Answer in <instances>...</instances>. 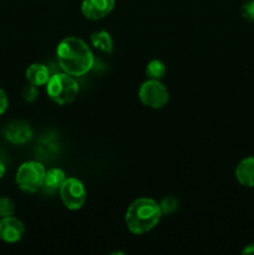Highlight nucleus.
<instances>
[{
  "label": "nucleus",
  "instance_id": "8",
  "mask_svg": "<svg viewBox=\"0 0 254 255\" xmlns=\"http://www.w3.org/2000/svg\"><path fill=\"white\" fill-rule=\"evenodd\" d=\"M4 136L10 143L25 144L32 138V128L26 121L15 120L5 127Z\"/></svg>",
  "mask_w": 254,
  "mask_h": 255
},
{
  "label": "nucleus",
  "instance_id": "17",
  "mask_svg": "<svg viewBox=\"0 0 254 255\" xmlns=\"http://www.w3.org/2000/svg\"><path fill=\"white\" fill-rule=\"evenodd\" d=\"M15 204L9 197H0V218L14 216Z\"/></svg>",
  "mask_w": 254,
  "mask_h": 255
},
{
  "label": "nucleus",
  "instance_id": "9",
  "mask_svg": "<svg viewBox=\"0 0 254 255\" xmlns=\"http://www.w3.org/2000/svg\"><path fill=\"white\" fill-rule=\"evenodd\" d=\"M115 7V0H84L81 11L90 20H100L110 14Z\"/></svg>",
  "mask_w": 254,
  "mask_h": 255
},
{
  "label": "nucleus",
  "instance_id": "2",
  "mask_svg": "<svg viewBox=\"0 0 254 255\" xmlns=\"http://www.w3.org/2000/svg\"><path fill=\"white\" fill-rule=\"evenodd\" d=\"M161 218L159 204L151 198H138L132 202L125 217L128 231L137 236L152 231Z\"/></svg>",
  "mask_w": 254,
  "mask_h": 255
},
{
  "label": "nucleus",
  "instance_id": "22",
  "mask_svg": "<svg viewBox=\"0 0 254 255\" xmlns=\"http://www.w3.org/2000/svg\"><path fill=\"white\" fill-rule=\"evenodd\" d=\"M5 172H6V168H5L4 163H1V162H0V179H1L2 177H4Z\"/></svg>",
  "mask_w": 254,
  "mask_h": 255
},
{
  "label": "nucleus",
  "instance_id": "16",
  "mask_svg": "<svg viewBox=\"0 0 254 255\" xmlns=\"http://www.w3.org/2000/svg\"><path fill=\"white\" fill-rule=\"evenodd\" d=\"M158 204L159 208H161L162 216H171L178 209L179 202L174 196H167Z\"/></svg>",
  "mask_w": 254,
  "mask_h": 255
},
{
  "label": "nucleus",
  "instance_id": "12",
  "mask_svg": "<svg viewBox=\"0 0 254 255\" xmlns=\"http://www.w3.org/2000/svg\"><path fill=\"white\" fill-rule=\"evenodd\" d=\"M66 174L62 171L61 168H50L45 172V178H44V187L47 192H56L60 191L61 186L64 182L66 181Z\"/></svg>",
  "mask_w": 254,
  "mask_h": 255
},
{
  "label": "nucleus",
  "instance_id": "13",
  "mask_svg": "<svg viewBox=\"0 0 254 255\" xmlns=\"http://www.w3.org/2000/svg\"><path fill=\"white\" fill-rule=\"evenodd\" d=\"M91 44L95 49L106 52V54H111L112 50H114V41H112L110 32H107L106 30L95 31L91 35Z\"/></svg>",
  "mask_w": 254,
  "mask_h": 255
},
{
  "label": "nucleus",
  "instance_id": "6",
  "mask_svg": "<svg viewBox=\"0 0 254 255\" xmlns=\"http://www.w3.org/2000/svg\"><path fill=\"white\" fill-rule=\"evenodd\" d=\"M59 193L64 206L70 211H77V209L82 208L86 202L87 193L84 183L75 177L66 178V181L60 188Z\"/></svg>",
  "mask_w": 254,
  "mask_h": 255
},
{
  "label": "nucleus",
  "instance_id": "3",
  "mask_svg": "<svg viewBox=\"0 0 254 255\" xmlns=\"http://www.w3.org/2000/svg\"><path fill=\"white\" fill-rule=\"evenodd\" d=\"M46 91L50 99L57 105H67L76 99L79 84L74 76L61 72L52 75L46 84Z\"/></svg>",
  "mask_w": 254,
  "mask_h": 255
},
{
  "label": "nucleus",
  "instance_id": "14",
  "mask_svg": "<svg viewBox=\"0 0 254 255\" xmlns=\"http://www.w3.org/2000/svg\"><path fill=\"white\" fill-rule=\"evenodd\" d=\"M146 74L148 79L161 80L166 74V65L161 60H151L146 66Z\"/></svg>",
  "mask_w": 254,
  "mask_h": 255
},
{
  "label": "nucleus",
  "instance_id": "21",
  "mask_svg": "<svg viewBox=\"0 0 254 255\" xmlns=\"http://www.w3.org/2000/svg\"><path fill=\"white\" fill-rule=\"evenodd\" d=\"M242 254H252L254 255V243L253 244H249V246H247L246 248L242 251Z\"/></svg>",
  "mask_w": 254,
  "mask_h": 255
},
{
  "label": "nucleus",
  "instance_id": "18",
  "mask_svg": "<svg viewBox=\"0 0 254 255\" xmlns=\"http://www.w3.org/2000/svg\"><path fill=\"white\" fill-rule=\"evenodd\" d=\"M21 95H22V99H24L26 102H34L35 100L37 99V96H39V90H37V86H35V85L32 84H29L26 85V86H24Z\"/></svg>",
  "mask_w": 254,
  "mask_h": 255
},
{
  "label": "nucleus",
  "instance_id": "7",
  "mask_svg": "<svg viewBox=\"0 0 254 255\" xmlns=\"http://www.w3.org/2000/svg\"><path fill=\"white\" fill-rule=\"evenodd\" d=\"M25 234V226L16 217L10 216L0 219V239L5 243H17Z\"/></svg>",
  "mask_w": 254,
  "mask_h": 255
},
{
  "label": "nucleus",
  "instance_id": "1",
  "mask_svg": "<svg viewBox=\"0 0 254 255\" xmlns=\"http://www.w3.org/2000/svg\"><path fill=\"white\" fill-rule=\"evenodd\" d=\"M57 62L61 70L71 76H82L94 66V55L86 42L76 36H67L56 49Z\"/></svg>",
  "mask_w": 254,
  "mask_h": 255
},
{
  "label": "nucleus",
  "instance_id": "4",
  "mask_svg": "<svg viewBox=\"0 0 254 255\" xmlns=\"http://www.w3.org/2000/svg\"><path fill=\"white\" fill-rule=\"evenodd\" d=\"M45 168L40 162L27 161L20 164L15 174V182L22 192L35 193L44 184Z\"/></svg>",
  "mask_w": 254,
  "mask_h": 255
},
{
  "label": "nucleus",
  "instance_id": "15",
  "mask_svg": "<svg viewBox=\"0 0 254 255\" xmlns=\"http://www.w3.org/2000/svg\"><path fill=\"white\" fill-rule=\"evenodd\" d=\"M39 152L41 157L49 158V157L56 154L59 152V143L51 138V137H44L39 143Z\"/></svg>",
  "mask_w": 254,
  "mask_h": 255
},
{
  "label": "nucleus",
  "instance_id": "10",
  "mask_svg": "<svg viewBox=\"0 0 254 255\" xmlns=\"http://www.w3.org/2000/svg\"><path fill=\"white\" fill-rule=\"evenodd\" d=\"M236 178L243 187L254 188V157H246L236 168Z\"/></svg>",
  "mask_w": 254,
  "mask_h": 255
},
{
  "label": "nucleus",
  "instance_id": "5",
  "mask_svg": "<svg viewBox=\"0 0 254 255\" xmlns=\"http://www.w3.org/2000/svg\"><path fill=\"white\" fill-rule=\"evenodd\" d=\"M138 97L142 104L151 109H162L169 100L168 90L159 80H147L138 90Z\"/></svg>",
  "mask_w": 254,
  "mask_h": 255
},
{
  "label": "nucleus",
  "instance_id": "19",
  "mask_svg": "<svg viewBox=\"0 0 254 255\" xmlns=\"http://www.w3.org/2000/svg\"><path fill=\"white\" fill-rule=\"evenodd\" d=\"M241 12L243 19H246L247 21L254 22V0H247L242 5Z\"/></svg>",
  "mask_w": 254,
  "mask_h": 255
},
{
  "label": "nucleus",
  "instance_id": "11",
  "mask_svg": "<svg viewBox=\"0 0 254 255\" xmlns=\"http://www.w3.org/2000/svg\"><path fill=\"white\" fill-rule=\"evenodd\" d=\"M25 76L29 84L35 85V86H45L51 77L49 69L44 64H31L26 69Z\"/></svg>",
  "mask_w": 254,
  "mask_h": 255
},
{
  "label": "nucleus",
  "instance_id": "20",
  "mask_svg": "<svg viewBox=\"0 0 254 255\" xmlns=\"http://www.w3.org/2000/svg\"><path fill=\"white\" fill-rule=\"evenodd\" d=\"M7 106H9V100H7L6 92L0 87V116L6 111Z\"/></svg>",
  "mask_w": 254,
  "mask_h": 255
}]
</instances>
